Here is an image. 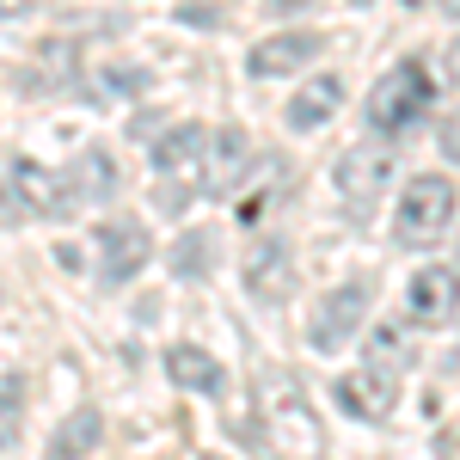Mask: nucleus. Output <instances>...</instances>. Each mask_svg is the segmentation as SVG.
<instances>
[{"label": "nucleus", "mask_w": 460, "mask_h": 460, "mask_svg": "<svg viewBox=\"0 0 460 460\" xmlns=\"http://www.w3.org/2000/svg\"><path fill=\"white\" fill-rule=\"evenodd\" d=\"M325 49L319 31H277V37H258L246 49V74L252 80H277V74H301Z\"/></svg>", "instance_id": "9"}, {"label": "nucleus", "mask_w": 460, "mask_h": 460, "mask_svg": "<svg viewBox=\"0 0 460 460\" xmlns=\"http://www.w3.org/2000/svg\"><path fill=\"white\" fill-rule=\"evenodd\" d=\"M399 6H411V13H436L442 0H399Z\"/></svg>", "instance_id": "26"}, {"label": "nucleus", "mask_w": 460, "mask_h": 460, "mask_svg": "<svg viewBox=\"0 0 460 460\" xmlns=\"http://www.w3.org/2000/svg\"><path fill=\"white\" fill-rule=\"evenodd\" d=\"M424 111H429L424 68H418V62H399L393 74L375 80V93H368V105H362V123H368L375 136H405Z\"/></svg>", "instance_id": "2"}, {"label": "nucleus", "mask_w": 460, "mask_h": 460, "mask_svg": "<svg viewBox=\"0 0 460 460\" xmlns=\"http://www.w3.org/2000/svg\"><path fill=\"white\" fill-rule=\"evenodd\" d=\"M442 80H448V86H460V37L442 49Z\"/></svg>", "instance_id": "23"}, {"label": "nucleus", "mask_w": 460, "mask_h": 460, "mask_svg": "<svg viewBox=\"0 0 460 460\" xmlns=\"http://www.w3.org/2000/svg\"><path fill=\"white\" fill-rule=\"evenodd\" d=\"M178 19H184V25H203V31H209V25H215V6H178Z\"/></svg>", "instance_id": "24"}, {"label": "nucleus", "mask_w": 460, "mask_h": 460, "mask_svg": "<svg viewBox=\"0 0 460 460\" xmlns=\"http://www.w3.org/2000/svg\"><path fill=\"white\" fill-rule=\"evenodd\" d=\"M460 314V270L455 264H424L405 283V319L411 325H448Z\"/></svg>", "instance_id": "8"}, {"label": "nucleus", "mask_w": 460, "mask_h": 460, "mask_svg": "<svg viewBox=\"0 0 460 460\" xmlns=\"http://www.w3.org/2000/svg\"><path fill=\"white\" fill-rule=\"evenodd\" d=\"M368 362H381V368H411V338L399 332V325H381L375 338H368Z\"/></svg>", "instance_id": "18"}, {"label": "nucleus", "mask_w": 460, "mask_h": 460, "mask_svg": "<svg viewBox=\"0 0 460 460\" xmlns=\"http://www.w3.org/2000/svg\"><path fill=\"white\" fill-rule=\"evenodd\" d=\"M147 86V74L142 68H117V74H99V80H93V99H123V93H142Z\"/></svg>", "instance_id": "20"}, {"label": "nucleus", "mask_w": 460, "mask_h": 460, "mask_svg": "<svg viewBox=\"0 0 460 460\" xmlns=\"http://www.w3.org/2000/svg\"><path fill=\"white\" fill-rule=\"evenodd\" d=\"M6 178H13L25 215H80L74 209V190H68V172H49V166H37V160H13Z\"/></svg>", "instance_id": "11"}, {"label": "nucleus", "mask_w": 460, "mask_h": 460, "mask_svg": "<svg viewBox=\"0 0 460 460\" xmlns=\"http://www.w3.org/2000/svg\"><path fill=\"white\" fill-rule=\"evenodd\" d=\"M68 190H74V209H105L111 197L123 190V172L105 147H86L68 160Z\"/></svg>", "instance_id": "13"}, {"label": "nucleus", "mask_w": 460, "mask_h": 460, "mask_svg": "<svg viewBox=\"0 0 460 460\" xmlns=\"http://www.w3.org/2000/svg\"><path fill=\"white\" fill-rule=\"evenodd\" d=\"M436 142H442V160H455V166H460V111L442 123V136H436Z\"/></svg>", "instance_id": "21"}, {"label": "nucleus", "mask_w": 460, "mask_h": 460, "mask_svg": "<svg viewBox=\"0 0 460 460\" xmlns=\"http://www.w3.org/2000/svg\"><path fill=\"white\" fill-rule=\"evenodd\" d=\"M393 147H381V142H356V147H344L338 160H332V184H338V197L350 203L356 215L362 209H375L381 197H387V184H393Z\"/></svg>", "instance_id": "3"}, {"label": "nucleus", "mask_w": 460, "mask_h": 460, "mask_svg": "<svg viewBox=\"0 0 460 460\" xmlns=\"http://www.w3.org/2000/svg\"><path fill=\"white\" fill-rule=\"evenodd\" d=\"M460 215V190L442 172H418L399 184V209H393V240L399 246H436Z\"/></svg>", "instance_id": "1"}, {"label": "nucleus", "mask_w": 460, "mask_h": 460, "mask_svg": "<svg viewBox=\"0 0 460 460\" xmlns=\"http://www.w3.org/2000/svg\"><path fill=\"white\" fill-rule=\"evenodd\" d=\"M338 111H344V80H338V74H314V80H301V93L283 105V123L295 136H314Z\"/></svg>", "instance_id": "12"}, {"label": "nucleus", "mask_w": 460, "mask_h": 460, "mask_svg": "<svg viewBox=\"0 0 460 460\" xmlns=\"http://www.w3.org/2000/svg\"><path fill=\"white\" fill-rule=\"evenodd\" d=\"M368 301H375V283H368V277H350V283L332 288V295L314 307V319H307L314 350H344L356 332L368 325Z\"/></svg>", "instance_id": "4"}, {"label": "nucleus", "mask_w": 460, "mask_h": 460, "mask_svg": "<svg viewBox=\"0 0 460 460\" xmlns=\"http://www.w3.org/2000/svg\"><path fill=\"white\" fill-rule=\"evenodd\" d=\"M13 215H25L19 209V190H13V178H0V227H6Z\"/></svg>", "instance_id": "22"}, {"label": "nucleus", "mask_w": 460, "mask_h": 460, "mask_svg": "<svg viewBox=\"0 0 460 460\" xmlns=\"http://www.w3.org/2000/svg\"><path fill=\"white\" fill-rule=\"evenodd\" d=\"M19 418H25V381L6 375V381H0V448L19 442Z\"/></svg>", "instance_id": "19"}, {"label": "nucleus", "mask_w": 460, "mask_h": 460, "mask_svg": "<svg viewBox=\"0 0 460 460\" xmlns=\"http://www.w3.org/2000/svg\"><path fill=\"white\" fill-rule=\"evenodd\" d=\"M147 258H154V240H147V227L136 215H117V221L99 227V283L105 288L136 283L147 270Z\"/></svg>", "instance_id": "6"}, {"label": "nucleus", "mask_w": 460, "mask_h": 460, "mask_svg": "<svg viewBox=\"0 0 460 460\" xmlns=\"http://www.w3.org/2000/svg\"><path fill=\"white\" fill-rule=\"evenodd\" d=\"M99 442H105V418H99L93 405H80L68 424L56 429V455H93Z\"/></svg>", "instance_id": "16"}, {"label": "nucleus", "mask_w": 460, "mask_h": 460, "mask_svg": "<svg viewBox=\"0 0 460 460\" xmlns=\"http://www.w3.org/2000/svg\"><path fill=\"white\" fill-rule=\"evenodd\" d=\"M203 147H209L203 123H178V129H166V136L154 142V172H160V178L184 172L190 160H203Z\"/></svg>", "instance_id": "15"}, {"label": "nucleus", "mask_w": 460, "mask_h": 460, "mask_svg": "<svg viewBox=\"0 0 460 460\" xmlns=\"http://www.w3.org/2000/svg\"><path fill=\"white\" fill-rule=\"evenodd\" d=\"M166 375L184 393H221V362L209 350H197V344H172L166 350Z\"/></svg>", "instance_id": "14"}, {"label": "nucleus", "mask_w": 460, "mask_h": 460, "mask_svg": "<svg viewBox=\"0 0 460 460\" xmlns=\"http://www.w3.org/2000/svg\"><path fill=\"white\" fill-rule=\"evenodd\" d=\"M332 399H338V411L356 418V424H387L393 405H399V368L356 362L350 375H338V381H332Z\"/></svg>", "instance_id": "5"}, {"label": "nucleus", "mask_w": 460, "mask_h": 460, "mask_svg": "<svg viewBox=\"0 0 460 460\" xmlns=\"http://www.w3.org/2000/svg\"><path fill=\"white\" fill-rule=\"evenodd\" d=\"M25 6H31V0H0V19H19Z\"/></svg>", "instance_id": "25"}, {"label": "nucleus", "mask_w": 460, "mask_h": 460, "mask_svg": "<svg viewBox=\"0 0 460 460\" xmlns=\"http://www.w3.org/2000/svg\"><path fill=\"white\" fill-rule=\"evenodd\" d=\"M215 270V234H184L172 246V277H184V283H197V277H209Z\"/></svg>", "instance_id": "17"}, {"label": "nucleus", "mask_w": 460, "mask_h": 460, "mask_svg": "<svg viewBox=\"0 0 460 460\" xmlns=\"http://www.w3.org/2000/svg\"><path fill=\"white\" fill-rule=\"evenodd\" d=\"M246 295L252 301H264V307H283L288 295H295V258H288L283 240H258L246 252Z\"/></svg>", "instance_id": "10"}, {"label": "nucleus", "mask_w": 460, "mask_h": 460, "mask_svg": "<svg viewBox=\"0 0 460 460\" xmlns=\"http://www.w3.org/2000/svg\"><path fill=\"white\" fill-rule=\"evenodd\" d=\"M246 178H252V136L227 123V129H215L209 147H203V172H197V190L221 203V197H234Z\"/></svg>", "instance_id": "7"}]
</instances>
